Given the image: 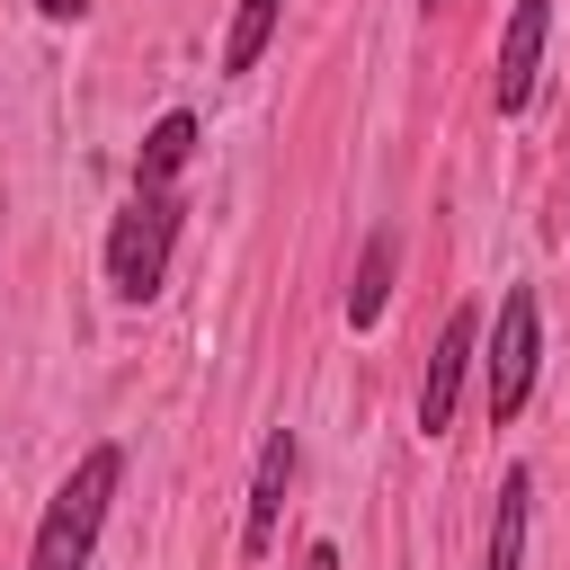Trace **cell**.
<instances>
[{"label":"cell","instance_id":"cell-1","mask_svg":"<svg viewBox=\"0 0 570 570\" xmlns=\"http://www.w3.org/2000/svg\"><path fill=\"white\" fill-rule=\"evenodd\" d=\"M116 481H125V454H116V445H89V454L62 472V490L45 499V525H36L27 570H89L98 525H107V508H116Z\"/></svg>","mask_w":570,"mask_h":570},{"label":"cell","instance_id":"cell-2","mask_svg":"<svg viewBox=\"0 0 570 570\" xmlns=\"http://www.w3.org/2000/svg\"><path fill=\"white\" fill-rule=\"evenodd\" d=\"M169 249H178V187H134L107 232V285L125 303H151L169 285Z\"/></svg>","mask_w":570,"mask_h":570},{"label":"cell","instance_id":"cell-3","mask_svg":"<svg viewBox=\"0 0 570 570\" xmlns=\"http://www.w3.org/2000/svg\"><path fill=\"white\" fill-rule=\"evenodd\" d=\"M534 365H543V303H534V285H508V294H499V330H490V347H481L490 419H517V410H525Z\"/></svg>","mask_w":570,"mask_h":570},{"label":"cell","instance_id":"cell-4","mask_svg":"<svg viewBox=\"0 0 570 570\" xmlns=\"http://www.w3.org/2000/svg\"><path fill=\"white\" fill-rule=\"evenodd\" d=\"M543 36H552V0H517V9H508V36H499V71H490V98H499V116H517V107L534 98Z\"/></svg>","mask_w":570,"mask_h":570},{"label":"cell","instance_id":"cell-5","mask_svg":"<svg viewBox=\"0 0 570 570\" xmlns=\"http://www.w3.org/2000/svg\"><path fill=\"white\" fill-rule=\"evenodd\" d=\"M472 347H481V312L463 303V312H445V330H436V356H428V383H419V428H428V436H445V419H454V392H463V365H472Z\"/></svg>","mask_w":570,"mask_h":570},{"label":"cell","instance_id":"cell-6","mask_svg":"<svg viewBox=\"0 0 570 570\" xmlns=\"http://www.w3.org/2000/svg\"><path fill=\"white\" fill-rule=\"evenodd\" d=\"M294 428H276L267 445H258V481H249V517H240V552L249 561H267V543H276V517H285V490H294Z\"/></svg>","mask_w":570,"mask_h":570},{"label":"cell","instance_id":"cell-7","mask_svg":"<svg viewBox=\"0 0 570 570\" xmlns=\"http://www.w3.org/2000/svg\"><path fill=\"white\" fill-rule=\"evenodd\" d=\"M525 517H534V472H525V463H508V472H499V508H490L481 570H525Z\"/></svg>","mask_w":570,"mask_h":570},{"label":"cell","instance_id":"cell-8","mask_svg":"<svg viewBox=\"0 0 570 570\" xmlns=\"http://www.w3.org/2000/svg\"><path fill=\"white\" fill-rule=\"evenodd\" d=\"M187 151H196V116H187V107H169V116L142 134V151H134V187H178Z\"/></svg>","mask_w":570,"mask_h":570},{"label":"cell","instance_id":"cell-9","mask_svg":"<svg viewBox=\"0 0 570 570\" xmlns=\"http://www.w3.org/2000/svg\"><path fill=\"white\" fill-rule=\"evenodd\" d=\"M392 258H401V240H392V232H374V240H365V258H356V285H347V321H356V330H374V321H383V303H392Z\"/></svg>","mask_w":570,"mask_h":570},{"label":"cell","instance_id":"cell-10","mask_svg":"<svg viewBox=\"0 0 570 570\" xmlns=\"http://www.w3.org/2000/svg\"><path fill=\"white\" fill-rule=\"evenodd\" d=\"M267 36H276V0H240L232 9V36H223V71H258Z\"/></svg>","mask_w":570,"mask_h":570},{"label":"cell","instance_id":"cell-11","mask_svg":"<svg viewBox=\"0 0 570 570\" xmlns=\"http://www.w3.org/2000/svg\"><path fill=\"white\" fill-rule=\"evenodd\" d=\"M36 9H45V18H80L89 0H36Z\"/></svg>","mask_w":570,"mask_h":570},{"label":"cell","instance_id":"cell-12","mask_svg":"<svg viewBox=\"0 0 570 570\" xmlns=\"http://www.w3.org/2000/svg\"><path fill=\"white\" fill-rule=\"evenodd\" d=\"M312 570H338V552H330V543H312Z\"/></svg>","mask_w":570,"mask_h":570}]
</instances>
